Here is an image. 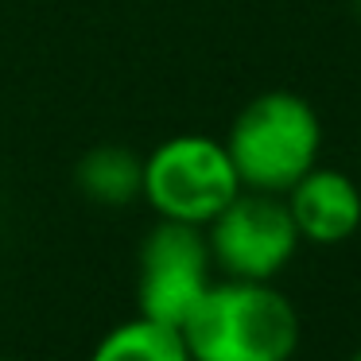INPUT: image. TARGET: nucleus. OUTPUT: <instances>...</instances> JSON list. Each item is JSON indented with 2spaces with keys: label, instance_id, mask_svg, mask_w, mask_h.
<instances>
[{
  "label": "nucleus",
  "instance_id": "obj_4",
  "mask_svg": "<svg viewBox=\"0 0 361 361\" xmlns=\"http://www.w3.org/2000/svg\"><path fill=\"white\" fill-rule=\"evenodd\" d=\"M214 257L202 226L159 218L140 241L136 260V307L167 326H183L214 283Z\"/></svg>",
  "mask_w": 361,
  "mask_h": 361
},
{
  "label": "nucleus",
  "instance_id": "obj_3",
  "mask_svg": "<svg viewBox=\"0 0 361 361\" xmlns=\"http://www.w3.org/2000/svg\"><path fill=\"white\" fill-rule=\"evenodd\" d=\"M241 190L226 144L206 133H179L144 156V202L171 221L210 226Z\"/></svg>",
  "mask_w": 361,
  "mask_h": 361
},
{
  "label": "nucleus",
  "instance_id": "obj_5",
  "mask_svg": "<svg viewBox=\"0 0 361 361\" xmlns=\"http://www.w3.org/2000/svg\"><path fill=\"white\" fill-rule=\"evenodd\" d=\"M206 229L214 268L233 280H276L303 245L283 195L237 190Z\"/></svg>",
  "mask_w": 361,
  "mask_h": 361
},
{
  "label": "nucleus",
  "instance_id": "obj_10",
  "mask_svg": "<svg viewBox=\"0 0 361 361\" xmlns=\"http://www.w3.org/2000/svg\"><path fill=\"white\" fill-rule=\"evenodd\" d=\"M350 361H361V350H357V353H353V357H350Z\"/></svg>",
  "mask_w": 361,
  "mask_h": 361
},
{
  "label": "nucleus",
  "instance_id": "obj_1",
  "mask_svg": "<svg viewBox=\"0 0 361 361\" xmlns=\"http://www.w3.org/2000/svg\"><path fill=\"white\" fill-rule=\"evenodd\" d=\"M190 361H291L299 311L272 280H214L183 322Z\"/></svg>",
  "mask_w": 361,
  "mask_h": 361
},
{
  "label": "nucleus",
  "instance_id": "obj_6",
  "mask_svg": "<svg viewBox=\"0 0 361 361\" xmlns=\"http://www.w3.org/2000/svg\"><path fill=\"white\" fill-rule=\"evenodd\" d=\"M299 237L311 245H342L361 229V187L334 167L314 164L283 195Z\"/></svg>",
  "mask_w": 361,
  "mask_h": 361
},
{
  "label": "nucleus",
  "instance_id": "obj_8",
  "mask_svg": "<svg viewBox=\"0 0 361 361\" xmlns=\"http://www.w3.org/2000/svg\"><path fill=\"white\" fill-rule=\"evenodd\" d=\"M90 361H190L179 326L156 322L148 314L125 319L94 345Z\"/></svg>",
  "mask_w": 361,
  "mask_h": 361
},
{
  "label": "nucleus",
  "instance_id": "obj_9",
  "mask_svg": "<svg viewBox=\"0 0 361 361\" xmlns=\"http://www.w3.org/2000/svg\"><path fill=\"white\" fill-rule=\"evenodd\" d=\"M353 8H357V16H361V0H353Z\"/></svg>",
  "mask_w": 361,
  "mask_h": 361
},
{
  "label": "nucleus",
  "instance_id": "obj_7",
  "mask_svg": "<svg viewBox=\"0 0 361 361\" xmlns=\"http://www.w3.org/2000/svg\"><path fill=\"white\" fill-rule=\"evenodd\" d=\"M78 190L97 206H133L144 198V156L121 144H97L74 167Z\"/></svg>",
  "mask_w": 361,
  "mask_h": 361
},
{
  "label": "nucleus",
  "instance_id": "obj_2",
  "mask_svg": "<svg viewBox=\"0 0 361 361\" xmlns=\"http://www.w3.org/2000/svg\"><path fill=\"white\" fill-rule=\"evenodd\" d=\"M221 144L245 190L288 195L319 164L322 121L303 94L268 90L241 105Z\"/></svg>",
  "mask_w": 361,
  "mask_h": 361
}]
</instances>
